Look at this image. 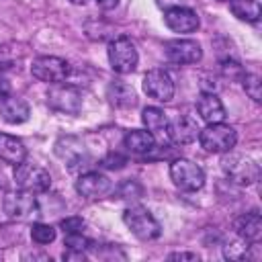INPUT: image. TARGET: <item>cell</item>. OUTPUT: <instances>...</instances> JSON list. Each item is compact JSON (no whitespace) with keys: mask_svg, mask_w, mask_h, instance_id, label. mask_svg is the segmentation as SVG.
<instances>
[{"mask_svg":"<svg viewBox=\"0 0 262 262\" xmlns=\"http://www.w3.org/2000/svg\"><path fill=\"white\" fill-rule=\"evenodd\" d=\"M31 74L39 82L59 84V82H63L68 78L70 63L66 59H61V57H55V55H39L31 63Z\"/></svg>","mask_w":262,"mask_h":262,"instance_id":"cell-7","label":"cell"},{"mask_svg":"<svg viewBox=\"0 0 262 262\" xmlns=\"http://www.w3.org/2000/svg\"><path fill=\"white\" fill-rule=\"evenodd\" d=\"M229 10L235 18L246 23H258L262 14V6L258 0H229Z\"/></svg>","mask_w":262,"mask_h":262,"instance_id":"cell-22","label":"cell"},{"mask_svg":"<svg viewBox=\"0 0 262 262\" xmlns=\"http://www.w3.org/2000/svg\"><path fill=\"white\" fill-rule=\"evenodd\" d=\"M201 147L209 154H227L237 143V133L231 125L221 123H209L205 129H201L199 137Z\"/></svg>","mask_w":262,"mask_h":262,"instance_id":"cell-2","label":"cell"},{"mask_svg":"<svg viewBox=\"0 0 262 262\" xmlns=\"http://www.w3.org/2000/svg\"><path fill=\"white\" fill-rule=\"evenodd\" d=\"M8 94H10V84H8L6 78L0 76V100H2L4 96H8Z\"/></svg>","mask_w":262,"mask_h":262,"instance_id":"cell-35","label":"cell"},{"mask_svg":"<svg viewBox=\"0 0 262 262\" xmlns=\"http://www.w3.org/2000/svg\"><path fill=\"white\" fill-rule=\"evenodd\" d=\"M55 154H57V158H61L70 166V170L86 166V162H88V154H86L84 143L74 135L59 137L55 141Z\"/></svg>","mask_w":262,"mask_h":262,"instance_id":"cell-13","label":"cell"},{"mask_svg":"<svg viewBox=\"0 0 262 262\" xmlns=\"http://www.w3.org/2000/svg\"><path fill=\"white\" fill-rule=\"evenodd\" d=\"M156 4L162 10H168V8H174V6H182V0H156Z\"/></svg>","mask_w":262,"mask_h":262,"instance_id":"cell-33","label":"cell"},{"mask_svg":"<svg viewBox=\"0 0 262 262\" xmlns=\"http://www.w3.org/2000/svg\"><path fill=\"white\" fill-rule=\"evenodd\" d=\"M2 209L12 219H29L39 213V205L33 192L27 190H10L2 199Z\"/></svg>","mask_w":262,"mask_h":262,"instance_id":"cell-8","label":"cell"},{"mask_svg":"<svg viewBox=\"0 0 262 262\" xmlns=\"http://www.w3.org/2000/svg\"><path fill=\"white\" fill-rule=\"evenodd\" d=\"M63 246H66L68 250H80V252H84V250L90 246V239H86V237L82 235V231H78V233H66Z\"/></svg>","mask_w":262,"mask_h":262,"instance_id":"cell-27","label":"cell"},{"mask_svg":"<svg viewBox=\"0 0 262 262\" xmlns=\"http://www.w3.org/2000/svg\"><path fill=\"white\" fill-rule=\"evenodd\" d=\"M31 239L35 244H39V246L51 244L55 239V229L49 223H33V227H31Z\"/></svg>","mask_w":262,"mask_h":262,"instance_id":"cell-25","label":"cell"},{"mask_svg":"<svg viewBox=\"0 0 262 262\" xmlns=\"http://www.w3.org/2000/svg\"><path fill=\"white\" fill-rule=\"evenodd\" d=\"M141 192H143V188L135 180H127V182H123L119 186V196L121 199H139Z\"/></svg>","mask_w":262,"mask_h":262,"instance_id":"cell-28","label":"cell"},{"mask_svg":"<svg viewBox=\"0 0 262 262\" xmlns=\"http://www.w3.org/2000/svg\"><path fill=\"white\" fill-rule=\"evenodd\" d=\"M141 121L145 125V129L151 133V135H158V133H166L168 129V115L160 108V106H145L143 113H141Z\"/></svg>","mask_w":262,"mask_h":262,"instance_id":"cell-23","label":"cell"},{"mask_svg":"<svg viewBox=\"0 0 262 262\" xmlns=\"http://www.w3.org/2000/svg\"><path fill=\"white\" fill-rule=\"evenodd\" d=\"M47 104L57 111V113H66V115H78L82 108V96L74 86L68 84H53L47 92Z\"/></svg>","mask_w":262,"mask_h":262,"instance_id":"cell-9","label":"cell"},{"mask_svg":"<svg viewBox=\"0 0 262 262\" xmlns=\"http://www.w3.org/2000/svg\"><path fill=\"white\" fill-rule=\"evenodd\" d=\"M250 250H252V246H250V242L248 239H233V242H225V246H223V256L227 258V260H246V258H250Z\"/></svg>","mask_w":262,"mask_h":262,"instance_id":"cell-24","label":"cell"},{"mask_svg":"<svg viewBox=\"0 0 262 262\" xmlns=\"http://www.w3.org/2000/svg\"><path fill=\"white\" fill-rule=\"evenodd\" d=\"M106 98H108V102L113 106H119V108H129V106H133L137 102L135 90L127 82H123V80H115V82L108 84Z\"/></svg>","mask_w":262,"mask_h":262,"instance_id":"cell-21","label":"cell"},{"mask_svg":"<svg viewBox=\"0 0 262 262\" xmlns=\"http://www.w3.org/2000/svg\"><path fill=\"white\" fill-rule=\"evenodd\" d=\"M221 168L225 172V176L235 182V184H254L260 176V168L258 164L248 158V156H239V154H231V156H225L223 162H221Z\"/></svg>","mask_w":262,"mask_h":262,"instance_id":"cell-6","label":"cell"},{"mask_svg":"<svg viewBox=\"0 0 262 262\" xmlns=\"http://www.w3.org/2000/svg\"><path fill=\"white\" fill-rule=\"evenodd\" d=\"M233 231L237 233V237L256 244L260 239V235H262V217H260V213L258 211H250V213H244V215L235 217Z\"/></svg>","mask_w":262,"mask_h":262,"instance_id":"cell-18","label":"cell"},{"mask_svg":"<svg viewBox=\"0 0 262 262\" xmlns=\"http://www.w3.org/2000/svg\"><path fill=\"white\" fill-rule=\"evenodd\" d=\"M59 227L63 229V233H78L84 229V219L82 217H66V219H61Z\"/></svg>","mask_w":262,"mask_h":262,"instance_id":"cell-29","label":"cell"},{"mask_svg":"<svg viewBox=\"0 0 262 262\" xmlns=\"http://www.w3.org/2000/svg\"><path fill=\"white\" fill-rule=\"evenodd\" d=\"M166 133H168V137H170L174 143L186 145V143H192V141L199 137L201 127H199V123H196L192 117L180 115V117H176L174 121L168 123Z\"/></svg>","mask_w":262,"mask_h":262,"instance_id":"cell-15","label":"cell"},{"mask_svg":"<svg viewBox=\"0 0 262 262\" xmlns=\"http://www.w3.org/2000/svg\"><path fill=\"white\" fill-rule=\"evenodd\" d=\"M31 117L29 104L18 96H4L0 100V119L8 125H20Z\"/></svg>","mask_w":262,"mask_h":262,"instance_id":"cell-17","label":"cell"},{"mask_svg":"<svg viewBox=\"0 0 262 262\" xmlns=\"http://www.w3.org/2000/svg\"><path fill=\"white\" fill-rule=\"evenodd\" d=\"M196 111H199V117L207 125L209 123H221L225 119V106L215 92H203L196 98Z\"/></svg>","mask_w":262,"mask_h":262,"instance_id":"cell-16","label":"cell"},{"mask_svg":"<svg viewBox=\"0 0 262 262\" xmlns=\"http://www.w3.org/2000/svg\"><path fill=\"white\" fill-rule=\"evenodd\" d=\"M63 260H86V254L84 252H80V250H68L66 248V252H63Z\"/></svg>","mask_w":262,"mask_h":262,"instance_id":"cell-32","label":"cell"},{"mask_svg":"<svg viewBox=\"0 0 262 262\" xmlns=\"http://www.w3.org/2000/svg\"><path fill=\"white\" fill-rule=\"evenodd\" d=\"M168 260H199V256L196 254H192V252H174V254H168Z\"/></svg>","mask_w":262,"mask_h":262,"instance_id":"cell-31","label":"cell"},{"mask_svg":"<svg viewBox=\"0 0 262 262\" xmlns=\"http://www.w3.org/2000/svg\"><path fill=\"white\" fill-rule=\"evenodd\" d=\"M217 2H229V0H217Z\"/></svg>","mask_w":262,"mask_h":262,"instance_id":"cell-37","label":"cell"},{"mask_svg":"<svg viewBox=\"0 0 262 262\" xmlns=\"http://www.w3.org/2000/svg\"><path fill=\"white\" fill-rule=\"evenodd\" d=\"M123 145L131 151V154H137V156H145L149 151L156 149V137L145 129H133L129 131L125 137H123Z\"/></svg>","mask_w":262,"mask_h":262,"instance_id":"cell-20","label":"cell"},{"mask_svg":"<svg viewBox=\"0 0 262 262\" xmlns=\"http://www.w3.org/2000/svg\"><path fill=\"white\" fill-rule=\"evenodd\" d=\"M170 178H172L174 186L184 192H194V190L203 188V184H205L203 168L186 158H178L170 164Z\"/></svg>","mask_w":262,"mask_h":262,"instance_id":"cell-3","label":"cell"},{"mask_svg":"<svg viewBox=\"0 0 262 262\" xmlns=\"http://www.w3.org/2000/svg\"><path fill=\"white\" fill-rule=\"evenodd\" d=\"M27 158V147L25 143L14 137V135H8V133H0V160L6 162V164H20L25 162Z\"/></svg>","mask_w":262,"mask_h":262,"instance_id":"cell-19","label":"cell"},{"mask_svg":"<svg viewBox=\"0 0 262 262\" xmlns=\"http://www.w3.org/2000/svg\"><path fill=\"white\" fill-rule=\"evenodd\" d=\"M139 61L135 43L129 37H117L108 43V63L117 74H131L135 72Z\"/></svg>","mask_w":262,"mask_h":262,"instance_id":"cell-4","label":"cell"},{"mask_svg":"<svg viewBox=\"0 0 262 262\" xmlns=\"http://www.w3.org/2000/svg\"><path fill=\"white\" fill-rule=\"evenodd\" d=\"M14 184H16L20 190L39 194V192L49 190V186H51V176H49V172H47L45 168H41V166L20 162V164L14 166Z\"/></svg>","mask_w":262,"mask_h":262,"instance_id":"cell-5","label":"cell"},{"mask_svg":"<svg viewBox=\"0 0 262 262\" xmlns=\"http://www.w3.org/2000/svg\"><path fill=\"white\" fill-rule=\"evenodd\" d=\"M123 223L127 225V229L141 242H151L158 239L162 235V225L158 223V219L141 205H133L127 207L123 213Z\"/></svg>","mask_w":262,"mask_h":262,"instance_id":"cell-1","label":"cell"},{"mask_svg":"<svg viewBox=\"0 0 262 262\" xmlns=\"http://www.w3.org/2000/svg\"><path fill=\"white\" fill-rule=\"evenodd\" d=\"M164 23L174 33H192L201 25L199 14L186 6H174V8L164 10Z\"/></svg>","mask_w":262,"mask_h":262,"instance_id":"cell-14","label":"cell"},{"mask_svg":"<svg viewBox=\"0 0 262 262\" xmlns=\"http://www.w3.org/2000/svg\"><path fill=\"white\" fill-rule=\"evenodd\" d=\"M125 158L123 156H119V154H108L102 162H100V166L102 168H111V170H115V168H123L125 166Z\"/></svg>","mask_w":262,"mask_h":262,"instance_id":"cell-30","label":"cell"},{"mask_svg":"<svg viewBox=\"0 0 262 262\" xmlns=\"http://www.w3.org/2000/svg\"><path fill=\"white\" fill-rule=\"evenodd\" d=\"M113 190V180L100 172H84L76 180V192L84 199H102Z\"/></svg>","mask_w":262,"mask_h":262,"instance_id":"cell-12","label":"cell"},{"mask_svg":"<svg viewBox=\"0 0 262 262\" xmlns=\"http://www.w3.org/2000/svg\"><path fill=\"white\" fill-rule=\"evenodd\" d=\"M143 92L158 102H170L174 98V80L166 70L154 68L143 76Z\"/></svg>","mask_w":262,"mask_h":262,"instance_id":"cell-10","label":"cell"},{"mask_svg":"<svg viewBox=\"0 0 262 262\" xmlns=\"http://www.w3.org/2000/svg\"><path fill=\"white\" fill-rule=\"evenodd\" d=\"M244 90L254 102H260L262 100V80H260V76L258 74H246L244 76Z\"/></svg>","mask_w":262,"mask_h":262,"instance_id":"cell-26","label":"cell"},{"mask_svg":"<svg viewBox=\"0 0 262 262\" xmlns=\"http://www.w3.org/2000/svg\"><path fill=\"white\" fill-rule=\"evenodd\" d=\"M164 55L172 63L190 66V63L201 61L203 49H201V43L194 39H172L164 45Z\"/></svg>","mask_w":262,"mask_h":262,"instance_id":"cell-11","label":"cell"},{"mask_svg":"<svg viewBox=\"0 0 262 262\" xmlns=\"http://www.w3.org/2000/svg\"><path fill=\"white\" fill-rule=\"evenodd\" d=\"M119 2H121V0H96V4H98L102 10H113V8L119 6Z\"/></svg>","mask_w":262,"mask_h":262,"instance_id":"cell-34","label":"cell"},{"mask_svg":"<svg viewBox=\"0 0 262 262\" xmlns=\"http://www.w3.org/2000/svg\"><path fill=\"white\" fill-rule=\"evenodd\" d=\"M70 2H72V4H86L88 0H70Z\"/></svg>","mask_w":262,"mask_h":262,"instance_id":"cell-36","label":"cell"}]
</instances>
